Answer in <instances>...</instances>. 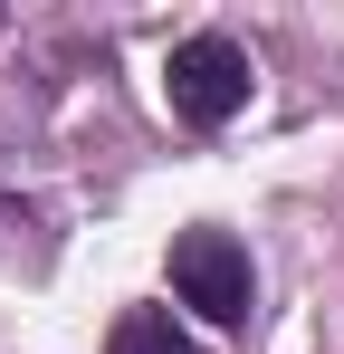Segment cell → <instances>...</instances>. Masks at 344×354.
Segmentation results:
<instances>
[{
    "label": "cell",
    "instance_id": "3",
    "mask_svg": "<svg viewBox=\"0 0 344 354\" xmlns=\"http://www.w3.org/2000/svg\"><path fill=\"white\" fill-rule=\"evenodd\" d=\"M106 354H191V345H182V326H172L163 306H124L115 335H106Z\"/></svg>",
    "mask_w": 344,
    "mask_h": 354
},
{
    "label": "cell",
    "instance_id": "1",
    "mask_svg": "<svg viewBox=\"0 0 344 354\" xmlns=\"http://www.w3.org/2000/svg\"><path fill=\"white\" fill-rule=\"evenodd\" d=\"M163 86H172V115L182 124H229L249 106V48L239 39H182Z\"/></svg>",
    "mask_w": 344,
    "mask_h": 354
},
{
    "label": "cell",
    "instance_id": "2",
    "mask_svg": "<svg viewBox=\"0 0 344 354\" xmlns=\"http://www.w3.org/2000/svg\"><path fill=\"white\" fill-rule=\"evenodd\" d=\"M172 288H182V306H201L211 326H239L249 316V249L229 230H182L172 239Z\"/></svg>",
    "mask_w": 344,
    "mask_h": 354
}]
</instances>
